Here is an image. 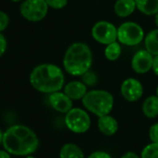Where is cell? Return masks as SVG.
Instances as JSON below:
<instances>
[{
  "label": "cell",
  "instance_id": "8992f818",
  "mask_svg": "<svg viewBox=\"0 0 158 158\" xmlns=\"http://www.w3.org/2000/svg\"><path fill=\"white\" fill-rule=\"evenodd\" d=\"M144 38L143 29L136 23H124L117 29L118 41L126 46L139 45Z\"/></svg>",
  "mask_w": 158,
  "mask_h": 158
},
{
  "label": "cell",
  "instance_id": "4316f807",
  "mask_svg": "<svg viewBox=\"0 0 158 158\" xmlns=\"http://www.w3.org/2000/svg\"><path fill=\"white\" fill-rule=\"evenodd\" d=\"M154 73L158 76V55L153 57V62H152V68Z\"/></svg>",
  "mask_w": 158,
  "mask_h": 158
},
{
  "label": "cell",
  "instance_id": "ba28073f",
  "mask_svg": "<svg viewBox=\"0 0 158 158\" xmlns=\"http://www.w3.org/2000/svg\"><path fill=\"white\" fill-rule=\"evenodd\" d=\"M93 38L103 45H109L115 42L117 39V29L116 27L106 21H101L94 24L92 28Z\"/></svg>",
  "mask_w": 158,
  "mask_h": 158
},
{
  "label": "cell",
  "instance_id": "7402d4cb",
  "mask_svg": "<svg viewBox=\"0 0 158 158\" xmlns=\"http://www.w3.org/2000/svg\"><path fill=\"white\" fill-rule=\"evenodd\" d=\"M46 2L48 7L55 10H60L66 7L68 0H46Z\"/></svg>",
  "mask_w": 158,
  "mask_h": 158
},
{
  "label": "cell",
  "instance_id": "83f0119b",
  "mask_svg": "<svg viewBox=\"0 0 158 158\" xmlns=\"http://www.w3.org/2000/svg\"><path fill=\"white\" fill-rule=\"evenodd\" d=\"M121 158H139V157L133 152H127L124 153Z\"/></svg>",
  "mask_w": 158,
  "mask_h": 158
},
{
  "label": "cell",
  "instance_id": "4dcf8cb0",
  "mask_svg": "<svg viewBox=\"0 0 158 158\" xmlns=\"http://www.w3.org/2000/svg\"><path fill=\"white\" fill-rule=\"evenodd\" d=\"M155 24H156L157 27H158V11H157L156 14H155Z\"/></svg>",
  "mask_w": 158,
  "mask_h": 158
},
{
  "label": "cell",
  "instance_id": "277c9868",
  "mask_svg": "<svg viewBox=\"0 0 158 158\" xmlns=\"http://www.w3.org/2000/svg\"><path fill=\"white\" fill-rule=\"evenodd\" d=\"M114 97L106 90H90L82 99L87 110L97 116L109 114L114 107Z\"/></svg>",
  "mask_w": 158,
  "mask_h": 158
},
{
  "label": "cell",
  "instance_id": "30bf717a",
  "mask_svg": "<svg viewBox=\"0 0 158 158\" xmlns=\"http://www.w3.org/2000/svg\"><path fill=\"white\" fill-rule=\"evenodd\" d=\"M153 56L145 50L138 51L132 58V69L138 73H146L152 68Z\"/></svg>",
  "mask_w": 158,
  "mask_h": 158
},
{
  "label": "cell",
  "instance_id": "603a6c76",
  "mask_svg": "<svg viewBox=\"0 0 158 158\" xmlns=\"http://www.w3.org/2000/svg\"><path fill=\"white\" fill-rule=\"evenodd\" d=\"M149 137L152 142H158V123L153 124L149 130Z\"/></svg>",
  "mask_w": 158,
  "mask_h": 158
},
{
  "label": "cell",
  "instance_id": "836d02e7",
  "mask_svg": "<svg viewBox=\"0 0 158 158\" xmlns=\"http://www.w3.org/2000/svg\"><path fill=\"white\" fill-rule=\"evenodd\" d=\"M156 95L158 96V86H157V89H156Z\"/></svg>",
  "mask_w": 158,
  "mask_h": 158
},
{
  "label": "cell",
  "instance_id": "44dd1931",
  "mask_svg": "<svg viewBox=\"0 0 158 158\" xmlns=\"http://www.w3.org/2000/svg\"><path fill=\"white\" fill-rule=\"evenodd\" d=\"M82 82L89 87L94 86L97 82V76L96 73L90 70L87 71L86 73H84L82 74Z\"/></svg>",
  "mask_w": 158,
  "mask_h": 158
},
{
  "label": "cell",
  "instance_id": "7c38bea8",
  "mask_svg": "<svg viewBox=\"0 0 158 158\" xmlns=\"http://www.w3.org/2000/svg\"><path fill=\"white\" fill-rule=\"evenodd\" d=\"M87 92V86L83 82L72 81L64 87V93L74 101L83 99Z\"/></svg>",
  "mask_w": 158,
  "mask_h": 158
},
{
  "label": "cell",
  "instance_id": "5b68a950",
  "mask_svg": "<svg viewBox=\"0 0 158 158\" xmlns=\"http://www.w3.org/2000/svg\"><path fill=\"white\" fill-rule=\"evenodd\" d=\"M65 125L72 132L82 134L87 132L91 125L89 114L80 108H72L65 115Z\"/></svg>",
  "mask_w": 158,
  "mask_h": 158
},
{
  "label": "cell",
  "instance_id": "52a82bcc",
  "mask_svg": "<svg viewBox=\"0 0 158 158\" xmlns=\"http://www.w3.org/2000/svg\"><path fill=\"white\" fill-rule=\"evenodd\" d=\"M48 10L46 0H25L21 5L22 16L30 22H39L43 20Z\"/></svg>",
  "mask_w": 158,
  "mask_h": 158
},
{
  "label": "cell",
  "instance_id": "d6986e66",
  "mask_svg": "<svg viewBox=\"0 0 158 158\" xmlns=\"http://www.w3.org/2000/svg\"><path fill=\"white\" fill-rule=\"evenodd\" d=\"M121 52H122L121 46L119 43H117L115 41L109 45H106V48L104 50V55L107 60L114 61V60H116L120 57Z\"/></svg>",
  "mask_w": 158,
  "mask_h": 158
},
{
  "label": "cell",
  "instance_id": "9a60e30c",
  "mask_svg": "<svg viewBox=\"0 0 158 158\" xmlns=\"http://www.w3.org/2000/svg\"><path fill=\"white\" fill-rule=\"evenodd\" d=\"M60 158H85L81 148L74 143L64 144L60 151Z\"/></svg>",
  "mask_w": 158,
  "mask_h": 158
},
{
  "label": "cell",
  "instance_id": "f546056e",
  "mask_svg": "<svg viewBox=\"0 0 158 158\" xmlns=\"http://www.w3.org/2000/svg\"><path fill=\"white\" fill-rule=\"evenodd\" d=\"M3 137H4V133L2 132L1 129H0V144L3 143Z\"/></svg>",
  "mask_w": 158,
  "mask_h": 158
},
{
  "label": "cell",
  "instance_id": "ac0fdd59",
  "mask_svg": "<svg viewBox=\"0 0 158 158\" xmlns=\"http://www.w3.org/2000/svg\"><path fill=\"white\" fill-rule=\"evenodd\" d=\"M144 45L147 51H149L152 56L158 55V29L152 30L150 32L145 39Z\"/></svg>",
  "mask_w": 158,
  "mask_h": 158
},
{
  "label": "cell",
  "instance_id": "f1b7e54d",
  "mask_svg": "<svg viewBox=\"0 0 158 158\" xmlns=\"http://www.w3.org/2000/svg\"><path fill=\"white\" fill-rule=\"evenodd\" d=\"M0 158H10V154L8 151L0 150Z\"/></svg>",
  "mask_w": 158,
  "mask_h": 158
},
{
  "label": "cell",
  "instance_id": "6da1fadb",
  "mask_svg": "<svg viewBox=\"0 0 158 158\" xmlns=\"http://www.w3.org/2000/svg\"><path fill=\"white\" fill-rule=\"evenodd\" d=\"M38 145L39 139L36 134L25 126H12L4 133L3 146L11 154L29 155L37 150Z\"/></svg>",
  "mask_w": 158,
  "mask_h": 158
},
{
  "label": "cell",
  "instance_id": "5bb4252c",
  "mask_svg": "<svg viewBox=\"0 0 158 158\" xmlns=\"http://www.w3.org/2000/svg\"><path fill=\"white\" fill-rule=\"evenodd\" d=\"M136 8L135 0H117L114 5V12L120 18L131 15Z\"/></svg>",
  "mask_w": 158,
  "mask_h": 158
},
{
  "label": "cell",
  "instance_id": "4fadbf2b",
  "mask_svg": "<svg viewBox=\"0 0 158 158\" xmlns=\"http://www.w3.org/2000/svg\"><path fill=\"white\" fill-rule=\"evenodd\" d=\"M98 127L102 134L106 136H113L118 129V123L114 117L106 114L99 117Z\"/></svg>",
  "mask_w": 158,
  "mask_h": 158
},
{
  "label": "cell",
  "instance_id": "484cf974",
  "mask_svg": "<svg viewBox=\"0 0 158 158\" xmlns=\"http://www.w3.org/2000/svg\"><path fill=\"white\" fill-rule=\"evenodd\" d=\"M7 49V40L6 37L0 33V57H1Z\"/></svg>",
  "mask_w": 158,
  "mask_h": 158
},
{
  "label": "cell",
  "instance_id": "cb8c5ba5",
  "mask_svg": "<svg viewBox=\"0 0 158 158\" xmlns=\"http://www.w3.org/2000/svg\"><path fill=\"white\" fill-rule=\"evenodd\" d=\"M9 16L7 15V13L3 12V11H0V33L2 31H4L8 25H9Z\"/></svg>",
  "mask_w": 158,
  "mask_h": 158
},
{
  "label": "cell",
  "instance_id": "7a4b0ae2",
  "mask_svg": "<svg viewBox=\"0 0 158 158\" xmlns=\"http://www.w3.org/2000/svg\"><path fill=\"white\" fill-rule=\"evenodd\" d=\"M32 87L39 92L53 93L60 91L64 84V75L60 67L44 63L36 66L30 74Z\"/></svg>",
  "mask_w": 158,
  "mask_h": 158
},
{
  "label": "cell",
  "instance_id": "d6a6232c",
  "mask_svg": "<svg viewBox=\"0 0 158 158\" xmlns=\"http://www.w3.org/2000/svg\"><path fill=\"white\" fill-rule=\"evenodd\" d=\"M10 1H13V2H19L21 0H10Z\"/></svg>",
  "mask_w": 158,
  "mask_h": 158
},
{
  "label": "cell",
  "instance_id": "d4e9b609",
  "mask_svg": "<svg viewBox=\"0 0 158 158\" xmlns=\"http://www.w3.org/2000/svg\"><path fill=\"white\" fill-rule=\"evenodd\" d=\"M88 158H112V156L108 152H106L97 151V152H92Z\"/></svg>",
  "mask_w": 158,
  "mask_h": 158
},
{
  "label": "cell",
  "instance_id": "3957f363",
  "mask_svg": "<svg viewBox=\"0 0 158 158\" xmlns=\"http://www.w3.org/2000/svg\"><path fill=\"white\" fill-rule=\"evenodd\" d=\"M91 64V50L84 43H74L71 45L64 55V69L72 75H82L90 69Z\"/></svg>",
  "mask_w": 158,
  "mask_h": 158
},
{
  "label": "cell",
  "instance_id": "9c48e42d",
  "mask_svg": "<svg viewBox=\"0 0 158 158\" xmlns=\"http://www.w3.org/2000/svg\"><path fill=\"white\" fill-rule=\"evenodd\" d=\"M121 94L127 102H137L143 94L141 83L135 78H127L121 85Z\"/></svg>",
  "mask_w": 158,
  "mask_h": 158
},
{
  "label": "cell",
  "instance_id": "2e32d148",
  "mask_svg": "<svg viewBox=\"0 0 158 158\" xmlns=\"http://www.w3.org/2000/svg\"><path fill=\"white\" fill-rule=\"evenodd\" d=\"M142 112L148 118L158 116V96L148 97L142 104Z\"/></svg>",
  "mask_w": 158,
  "mask_h": 158
},
{
  "label": "cell",
  "instance_id": "ffe728a7",
  "mask_svg": "<svg viewBox=\"0 0 158 158\" xmlns=\"http://www.w3.org/2000/svg\"><path fill=\"white\" fill-rule=\"evenodd\" d=\"M140 158H158V142L146 145L141 152Z\"/></svg>",
  "mask_w": 158,
  "mask_h": 158
},
{
  "label": "cell",
  "instance_id": "8fae6325",
  "mask_svg": "<svg viewBox=\"0 0 158 158\" xmlns=\"http://www.w3.org/2000/svg\"><path fill=\"white\" fill-rule=\"evenodd\" d=\"M49 103L51 107L61 114H67L73 108V100L64 92L56 91L50 94Z\"/></svg>",
  "mask_w": 158,
  "mask_h": 158
},
{
  "label": "cell",
  "instance_id": "e0dca14e",
  "mask_svg": "<svg viewBox=\"0 0 158 158\" xmlns=\"http://www.w3.org/2000/svg\"><path fill=\"white\" fill-rule=\"evenodd\" d=\"M136 8L143 14L151 16L158 11V0H135Z\"/></svg>",
  "mask_w": 158,
  "mask_h": 158
},
{
  "label": "cell",
  "instance_id": "1f68e13d",
  "mask_svg": "<svg viewBox=\"0 0 158 158\" xmlns=\"http://www.w3.org/2000/svg\"><path fill=\"white\" fill-rule=\"evenodd\" d=\"M26 158H35V157H34V156H32V155H26Z\"/></svg>",
  "mask_w": 158,
  "mask_h": 158
}]
</instances>
